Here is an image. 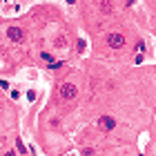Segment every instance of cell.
Wrapping results in <instances>:
<instances>
[{"mask_svg":"<svg viewBox=\"0 0 156 156\" xmlns=\"http://www.w3.org/2000/svg\"><path fill=\"white\" fill-rule=\"evenodd\" d=\"M83 154H85V156H94V150H87V147H85V150H83Z\"/></svg>","mask_w":156,"mask_h":156,"instance_id":"ba28073f","label":"cell"},{"mask_svg":"<svg viewBox=\"0 0 156 156\" xmlns=\"http://www.w3.org/2000/svg\"><path fill=\"white\" fill-rule=\"evenodd\" d=\"M101 11L103 14H109L111 11V2H101Z\"/></svg>","mask_w":156,"mask_h":156,"instance_id":"8992f818","label":"cell"},{"mask_svg":"<svg viewBox=\"0 0 156 156\" xmlns=\"http://www.w3.org/2000/svg\"><path fill=\"white\" fill-rule=\"evenodd\" d=\"M7 36H9V38H11L14 42H20V40H22V36H25V34H22V29H20V27H9Z\"/></svg>","mask_w":156,"mask_h":156,"instance_id":"277c9868","label":"cell"},{"mask_svg":"<svg viewBox=\"0 0 156 156\" xmlns=\"http://www.w3.org/2000/svg\"><path fill=\"white\" fill-rule=\"evenodd\" d=\"M107 45H109L111 49H121V47L125 45V36L123 34H109L107 36Z\"/></svg>","mask_w":156,"mask_h":156,"instance_id":"7a4b0ae2","label":"cell"},{"mask_svg":"<svg viewBox=\"0 0 156 156\" xmlns=\"http://www.w3.org/2000/svg\"><path fill=\"white\" fill-rule=\"evenodd\" d=\"M56 47H58V49H65V47H67L65 36H58V38H56Z\"/></svg>","mask_w":156,"mask_h":156,"instance_id":"5b68a950","label":"cell"},{"mask_svg":"<svg viewBox=\"0 0 156 156\" xmlns=\"http://www.w3.org/2000/svg\"><path fill=\"white\" fill-rule=\"evenodd\" d=\"M98 127H101L103 132H109V129L116 127V121L111 118V116H101V118H98Z\"/></svg>","mask_w":156,"mask_h":156,"instance_id":"3957f363","label":"cell"},{"mask_svg":"<svg viewBox=\"0 0 156 156\" xmlns=\"http://www.w3.org/2000/svg\"><path fill=\"white\" fill-rule=\"evenodd\" d=\"M76 94H78V89H76V85H71V83H63V85L58 87V96H60L63 103H71L76 98Z\"/></svg>","mask_w":156,"mask_h":156,"instance_id":"6da1fadb","label":"cell"},{"mask_svg":"<svg viewBox=\"0 0 156 156\" xmlns=\"http://www.w3.org/2000/svg\"><path fill=\"white\" fill-rule=\"evenodd\" d=\"M143 49H145V45H143V42H138V45H136V51H138V54H143Z\"/></svg>","mask_w":156,"mask_h":156,"instance_id":"52a82bcc","label":"cell"}]
</instances>
